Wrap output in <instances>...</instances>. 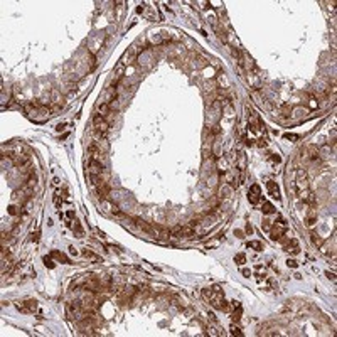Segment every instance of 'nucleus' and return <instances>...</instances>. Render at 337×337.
<instances>
[{
    "label": "nucleus",
    "mask_w": 337,
    "mask_h": 337,
    "mask_svg": "<svg viewBox=\"0 0 337 337\" xmlns=\"http://www.w3.org/2000/svg\"><path fill=\"white\" fill-rule=\"evenodd\" d=\"M283 137H285V140H293V142L300 140V135H295V133H285Z\"/></svg>",
    "instance_id": "obj_22"
},
{
    "label": "nucleus",
    "mask_w": 337,
    "mask_h": 337,
    "mask_svg": "<svg viewBox=\"0 0 337 337\" xmlns=\"http://www.w3.org/2000/svg\"><path fill=\"white\" fill-rule=\"evenodd\" d=\"M310 238H312V243H314L315 246H319V248H320V246H322V243H324V241H322V238H320V236H319V234H315V233H310Z\"/></svg>",
    "instance_id": "obj_15"
},
{
    "label": "nucleus",
    "mask_w": 337,
    "mask_h": 337,
    "mask_svg": "<svg viewBox=\"0 0 337 337\" xmlns=\"http://www.w3.org/2000/svg\"><path fill=\"white\" fill-rule=\"evenodd\" d=\"M51 256H52V258H56L57 261H63L64 265H71L69 258H67V256H66V254H64V253L57 251V250H54V251H51Z\"/></svg>",
    "instance_id": "obj_8"
},
{
    "label": "nucleus",
    "mask_w": 337,
    "mask_h": 337,
    "mask_svg": "<svg viewBox=\"0 0 337 337\" xmlns=\"http://www.w3.org/2000/svg\"><path fill=\"white\" fill-rule=\"evenodd\" d=\"M286 265H288L290 268H297V266H298L297 260H293V258H288V260H286Z\"/></svg>",
    "instance_id": "obj_24"
},
{
    "label": "nucleus",
    "mask_w": 337,
    "mask_h": 337,
    "mask_svg": "<svg viewBox=\"0 0 337 337\" xmlns=\"http://www.w3.org/2000/svg\"><path fill=\"white\" fill-rule=\"evenodd\" d=\"M69 253H71V254H78V251H76V250L73 248V246H71V248H69Z\"/></svg>",
    "instance_id": "obj_37"
},
{
    "label": "nucleus",
    "mask_w": 337,
    "mask_h": 337,
    "mask_svg": "<svg viewBox=\"0 0 337 337\" xmlns=\"http://www.w3.org/2000/svg\"><path fill=\"white\" fill-rule=\"evenodd\" d=\"M283 250H285V251H288V253H293V254L298 253V241H297V239H292L288 245L283 246Z\"/></svg>",
    "instance_id": "obj_11"
},
{
    "label": "nucleus",
    "mask_w": 337,
    "mask_h": 337,
    "mask_svg": "<svg viewBox=\"0 0 337 337\" xmlns=\"http://www.w3.org/2000/svg\"><path fill=\"white\" fill-rule=\"evenodd\" d=\"M236 309H238V310H234V312H233V315H231L233 322H239V319H241V312H243L241 305H238V307H236Z\"/></svg>",
    "instance_id": "obj_16"
},
{
    "label": "nucleus",
    "mask_w": 337,
    "mask_h": 337,
    "mask_svg": "<svg viewBox=\"0 0 337 337\" xmlns=\"http://www.w3.org/2000/svg\"><path fill=\"white\" fill-rule=\"evenodd\" d=\"M266 187H268V192H270V196L273 197V199L280 201V189H278V185L275 184L273 181H268L266 182Z\"/></svg>",
    "instance_id": "obj_6"
},
{
    "label": "nucleus",
    "mask_w": 337,
    "mask_h": 337,
    "mask_svg": "<svg viewBox=\"0 0 337 337\" xmlns=\"http://www.w3.org/2000/svg\"><path fill=\"white\" fill-rule=\"evenodd\" d=\"M248 248H253V250H256V251H261V250H263V243H261V241H250L248 243Z\"/></svg>",
    "instance_id": "obj_17"
},
{
    "label": "nucleus",
    "mask_w": 337,
    "mask_h": 337,
    "mask_svg": "<svg viewBox=\"0 0 337 337\" xmlns=\"http://www.w3.org/2000/svg\"><path fill=\"white\" fill-rule=\"evenodd\" d=\"M229 331H231V335H238V337H243V332H241V329L239 327H236L234 324L229 327Z\"/></svg>",
    "instance_id": "obj_21"
},
{
    "label": "nucleus",
    "mask_w": 337,
    "mask_h": 337,
    "mask_svg": "<svg viewBox=\"0 0 337 337\" xmlns=\"http://www.w3.org/2000/svg\"><path fill=\"white\" fill-rule=\"evenodd\" d=\"M248 201L251 204H258L261 201V187L258 184H253L250 187V192H248Z\"/></svg>",
    "instance_id": "obj_4"
},
{
    "label": "nucleus",
    "mask_w": 337,
    "mask_h": 337,
    "mask_svg": "<svg viewBox=\"0 0 337 337\" xmlns=\"http://www.w3.org/2000/svg\"><path fill=\"white\" fill-rule=\"evenodd\" d=\"M309 105H310V110H315V108H317V99H315L314 96H310V103H309Z\"/></svg>",
    "instance_id": "obj_26"
},
{
    "label": "nucleus",
    "mask_w": 337,
    "mask_h": 337,
    "mask_svg": "<svg viewBox=\"0 0 337 337\" xmlns=\"http://www.w3.org/2000/svg\"><path fill=\"white\" fill-rule=\"evenodd\" d=\"M238 168H239V170H245V168H246V157H245V153H239Z\"/></svg>",
    "instance_id": "obj_18"
},
{
    "label": "nucleus",
    "mask_w": 337,
    "mask_h": 337,
    "mask_svg": "<svg viewBox=\"0 0 337 337\" xmlns=\"http://www.w3.org/2000/svg\"><path fill=\"white\" fill-rule=\"evenodd\" d=\"M286 233V223L283 217H280L278 219V223L271 224L270 228V238L273 239V241H278V239H282V236Z\"/></svg>",
    "instance_id": "obj_2"
},
{
    "label": "nucleus",
    "mask_w": 337,
    "mask_h": 337,
    "mask_svg": "<svg viewBox=\"0 0 337 337\" xmlns=\"http://www.w3.org/2000/svg\"><path fill=\"white\" fill-rule=\"evenodd\" d=\"M325 275H327V277L331 278L332 282H335V275H334V273H331V271H327V273H325Z\"/></svg>",
    "instance_id": "obj_33"
},
{
    "label": "nucleus",
    "mask_w": 337,
    "mask_h": 337,
    "mask_svg": "<svg viewBox=\"0 0 337 337\" xmlns=\"http://www.w3.org/2000/svg\"><path fill=\"white\" fill-rule=\"evenodd\" d=\"M234 234L238 236V238H243V231H241V229H236V231H234Z\"/></svg>",
    "instance_id": "obj_34"
},
{
    "label": "nucleus",
    "mask_w": 337,
    "mask_h": 337,
    "mask_svg": "<svg viewBox=\"0 0 337 337\" xmlns=\"http://www.w3.org/2000/svg\"><path fill=\"white\" fill-rule=\"evenodd\" d=\"M67 217H69V219H73V217H74V211H67Z\"/></svg>",
    "instance_id": "obj_35"
},
{
    "label": "nucleus",
    "mask_w": 337,
    "mask_h": 337,
    "mask_svg": "<svg viewBox=\"0 0 337 337\" xmlns=\"http://www.w3.org/2000/svg\"><path fill=\"white\" fill-rule=\"evenodd\" d=\"M39 238H41V231H35V233H32V236H30V241L37 243V241H39Z\"/></svg>",
    "instance_id": "obj_25"
},
{
    "label": "nucleus",
    "mask_w": 337,
    "mask_h": 337,
    "mask_svg": "<svg viewBox=\"0 0 337 337\" xmlns=\"http://www.w3.org/2000/svg\"><path fill=\"white\" fill-rule=\"evenodd\" d=\"M73 229H74V231H76V236H78V238H83V236H84V233H83V228H81V224H79V223H74Z\"/></svg>",
    "instance_id": "obj_20"
},
{
    "label": "nucleus",
    "mask_w": 337,
    "mask_h": 337,
    "mask_svg": "<svg viewBox=\"0 0 337 337\" xmlns=\"http://www.w3.org/2000/svg\"><path fill=\"white\" fill-rule=\"evenodd\" d=\"M116 96H118L116 88H115V86H110V88H106L103 98H99V101H105V103H108V105H112L115 99H116Z\"/></svg>",
    "instance_id": "obj_5"
},
{
    "label": "nucleus",
    "mask_w": 337,
    "mask_h": 337,
    "mask_svg": "<svg viewBox=\"0 0 337 337\" xmlns=\"http://www.w3.org/2000/svg\"><path fill=\"white\" fill-rule=\"evenodd\" d=\"M194 234H196V229H194V226H191V224H185V226H182V236H181V238H192Z\"/></svg>",
    "instance_id": "obj_9"
},
{
    "label": "nucleus",
    "mask_w": 337,
    "mask_h": 337,
    "mask_svg": "<svg viewBox=\"0 0 337 337\" xmlns=\"http://www.w3.org/2000/svg\"><path fill=\"white\" fill-rule=\"evenodd\" d=\"M96 110H98V115L106 116V115H110V112H112V106H110L108 103H105V101H99L98 105H96Z\"/></svg>",
    "instance_id": "obj_7"
},
{
    "label": "nucleus",
    "mask_w": 337,
    "mask_h": 337,
    "mask_svg": "<svg viewBox=\"0 0 337 337\" xmlns=\"http://www.w3.org/2000/svg\"><path fill=\"white\" fill-rule=\"evenodd\" d=\"M261 228H263L265 231H270V228H271V221L263 219V223H261Z\"/></svg>",
    "instance_id": "obj_23"
},
{
    "label": "nucleus",
    "mask_w": 337,
    "mask_h": 337,
    "mask_svg": "<svg viewBox=\"0 0 337 337\" xmlns=\"http://www.w3.org/2000/svg\"><path fill=\"white\" fill-rule=\"evenodd\" d=\"M243 275H245V277H250V275H251V271L248 270V268H243V271H241Z\"/></svg>",
    "instance_id": "obj_32"
},
{
    "label": "nucleus",
    "mask_w": 337,
    "mask_h": 337,
    "mask_svg": "<svg viewBox=\"0 0 337 337\" xmlns=\"http://www.w3.org/2000/svg\"><path fill=\"white\" fill-rule=\"evenodd\" d=\"M64 128H66V123H59V125L56 127V130H57V132H61V130H64Z\"/></svg>",
    "instance_id": "obj_30"
},
{
    "label": "nucleus",
    "mask_w": 337,
    "mask_h": 337,
    "mask_svg": "<svg viewBox=\"0 0 337 337\" xmlns=\"http://www.w3.org/2000/svg\"><path fill=\"white\" fill-rule=\"evenodd\" d=\"M93 128H95V138L96 140H103V138L106 137V132H108L110 125H108V121H106L105 116L95 115V118H93Z\"/></svg>",
    "instance_id": "obj_1"
},
{
    "label": "nucleus",
    "mask_w": 337,
    "mask_h": 337,
    "mask_svg": "<svg viewBox=\"0 0 337 337\" xmlns=\"http://www.w3.org/2000/svg\"><path fill=\"white\" fill-rule=\"evenodd\" d=\"M245 229H246V233H248V234H251V233H253V226L250 224V223L246 224V228H245Z\"/></svg>",
    "instance_id": "obj_29"
},
{
    "label": "nucleus",
    "mask_w": 337,
    "mask_h": 337,
    "mask_svg": "<svg viewBox=\"0 0 337 337\" xmlns=\"http://www.w3.org/2000/svg\"><path fill=\"white\" fill-rule=\"evenodd\" d=\"M17 309H19V312H22V314H34L37 310V302L34 298L22 300V302L17 303Z\"/></svg>",
    "instance_id": "obj_3"
},
{
    "label": "nucleus",
    "mask_w": 337,
    "mask_h": 337,
    "mask_svg": "<svg viewBox=\"0 0 337 337\" xmlns=\"http://www.w3.org/2000/svg\"><path fill=\"white\" fill-rule=\"evenodd\" d=\"M137 12H138V14H143V12H145V5H138V7H137Z\"/></svg>",
    "instance_id": "obj_31"
},
{
    "label": "nucleus",
    "mask_w": 337,
    "mask_h": 337,
    "mask_svg": "<svg viewBox=\"0 0 337 337\" xmlns=\"http://www.w3.org/2000/svg\"><path fill=\"white\" fill-rule=\"evenodd\" d=\"M81 253H83V256H84V258H88V260H91L93 263H99V261H103L101 258H99L98 254H95V253L91 251V250H83V251H81Z\"/></svg>",
    "instance_id": "obj_10"
},
{
    "label": "nucleus",
    "mask_w": 337,
    "mask_h": 337,
    "mask_svg": "<svg viewBox=\"0 0 337 337\" xmlns=\"http://www.w3.org/2000/svg\"><path fill=\"white\" fill-rule=\"evenodd\" d=\"M261 211H263V214H273L275 211V206L271 202H268V201H263V206H261Z\"/></svg>",
    "instance_id": "obj_12"
},
{
    "label": "nucleus",
    "mask_w": 337,
    "mask_h": 337,
    "mask_svg": "<svg viewBox=\"0 0 337 337\" xmlns=\"http://www.w3.org/2000/svg\"><path fill=\"white\" fill-rule=\"evenodd\" d=\"M270 159H271V162H277V164L282 162V157H280V155H271Z\"/></svg>",
    "instance_id": "obj_27"
},
{
    "label": "nucleus",
    "mask_w": 337,
    "mask_h": 337,
    "mask_svg": "<svg viewBox=\"0 0 337 337\" xmlns=\"http://www.w3.org/2000/svg\"><path fill=\"white\" fill-rule=\"evenodd\" d=\"M234 263L239 265V266H241V265H245V263H246V256H245L243 253H238V254L234 256Z\"/></svg>",
    "instance_id": "obj_19"
},
{
    "label": "nucleus",
    "mask_w": 337,
    "mask_h": 337,
    "mask_svg": "<svg viewBox=\"0 0 337 337\" xmlns=\"http://www.w3.org/2000/svg\"><path fill=\"white\" fill-rule=\"evenodd\" d=\"M9 214L15 216V214H17V207H15V206H10V207H9Z\"/></svg>",
    "instance_id": "obj_28"
},
{
    "label": "nucleus",
    "mask_w": 337,
    "mask_h": 337,
    "mask_svg": "<svg viewBox=\"0 0 337 337\" xmlns=\"http://www.w3.org/2000/svg\"><path fill=\"white\" fill-rule=\"evenodd\" d=\"M42 261H44V265L47 268H51V270H52V268H56V263H54V260H52L51 254H49V256H44V258H42Z\"/></svg>",
    "instance_id": "obj_14"
},
{
    "label": "nucleus",
    "mask_w": 337,
    "mask_h": 337,
    "mask_svg": "<svg viewBox=\"0 0 337 337\" xmlns=\"http://www.w3.org/2000/svg\"><path fill=\"white\" fill-rule=\"evenodd\" d=\"M305 223H307V226H314L315 223H317V214H315L314 209H310V213H309V216H307Z\"/></svg>",
    "instance_id": "obj_13"
},
{
    "label": "nucleus",
    "mask_w": 337,
    "mask_h": 337,
    "mask_svg": "<svg viewBox=\"0 0 337 337\" xmlns=\"http://www.w3.org/2000/svg\"><path fill=\"white\" fill-rule=\"evenodd\" d=\"M258 145H260V147H266V142H265L263 138H261V140H260V143H258Z\"/></svg>",
    "instance_id": "obj_36"
}]
</instances>
